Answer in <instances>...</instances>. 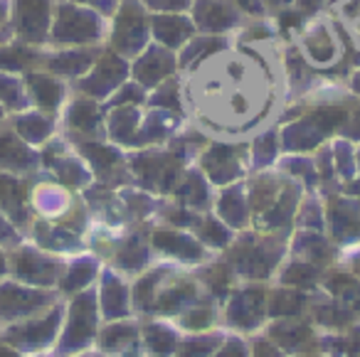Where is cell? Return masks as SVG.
I'll use <instances>...</instances> for the list:
<instances>
[{
    "instance_id": "cell-1",
    "label": "cell",
    "mask_w": 360,
    "mask_h": 357,
    "mask_svg": "<svg viewBox=\"0 0 360 357\" xmlns=\"http://www.w3.org/2000/svg\"><path fill=\"white\" fill-rule=\"evenodd\" d=\"M99 35V18L94 13L75 6H62L57 11V22L55 30H52L57 45H82V42L96 40Z\"/></svg>"
},
{
    "instance_id": "cell-2",
    "label": "cell",
    "mask_w": 360,
    "mask_h": 357,
    "mask_svg": "<svg viewBox=\"0 0 360 357\" xmlns=\"http://www.w3.org/2000/svg\"><path fill=\"white\" fill-rule=\"evenodd\" d=\"M114 45L124 55H134L146 45V20L136 0H126L121 6L119 20L114 27Z\"/></svg>"
},
{
    "instance_id": "cell-3",
    "label": "cell",
    "mask_w": 360,
    "mask_h": 357,
    "mask_svg": "<svg viewBox=\"0 0 360 357\" xmlns=\"http://www.w3.org/2000/svg\"><path fill=\"white\" fill-rule=\"evenodd\" d=\"M18 35L25 45H37L50 27V0H18L15 6Z\"/></svg>"
},
{
    "instance_id": "cell-4",
    "label": "cell",
    "mask_w": 360,
    "mask_h": 357,
    "mask_svg": "<svg viewBox=\"0 0 360 357\" xmlns=\"http://www.w3.org/2000/svg\"><path fill=\"white\" fill-rule=\"evenodd\" d=\"M124 77H126V62L119 60V57L106 55L104 60H99L94 74L86 77L79 86L91 96H106L111 89H116L124 82Z\"/></svg>"
},
{
    "instance_id": "cell-5",
    "label": "cell",
    "mask_w": 360,
    "mask_h": 357,
    "mask_svg": "<svg viewBox=\"0 0 360 357\" xmlns=\"http://www.w3.org/2000/svg\"><path fill=\"white\" fill-rule=\"evenodd\" d=\"M195 18H198V25L210 32L227 30L237 20L235 11L227 3H222V0H200L195 8Z\"/></svg>"
},
{
    "instance_id": "cell-6",
    "label": "cell",
    "mask_w": 360,
    "mask_h": 357,
    "mask_svg": "<svg viewBox=\"0 0 360 357\" xmlns=\"http://www.w3.org/2000/svg\"><path fill=\"white\" fill-rule=\"evenodd\" d=\"M173 72V57L160 47H150L136 65V77L141 84H158L165 74Z\"/></svg>"
},
{
    "instance_id": "cell-7",
    "label": "cell",
    "mask_w": 360,
    "mask_h": 357,
    "mask_svg": "<svg viewBox=\"0 0 360 357\" xmlns=\"http://www.w3.org/2000/svg\"><path fill=\"white\" fill-rule=\"evenodd\" d=\"M18 273L22 278H30V281H55L57 276V264L45 259L42 254L35 252H22L20 259H18Z\"/></svg>"
},
{
    "instance_id": "cell-8",
    "label": "cell",
    "mask_w": 360,
    "mask_h": 357,
    "mask_svg": "<svg viewBox=\"0 0 360 357\" xmlns=\"http://www.w3.org/2000/svg\"><path fill=\"white\" fill-rule=\"evenodd\" d=\"M155 27V37L160 42H165L168 47H178L193 35V25L191 20L186 18H178V15H163V18H155L153 22Z\"/></svg>"
},
{
    "instance_id": "cell-9",
    "label": "cell",
    "mask_w": 360,
    "mask_h": 357,
    "mask_svg": "<svg viewBox=\"0 0 360 357\" xmlns=\"http://www.w3.org/2000/svg\"><path fill=\"white\" fill-rule=\"evenodd\" d=\"M0 205L18 222H25V193L22 185L13 178H0Z\"/></svg>"
},
{
    "instance_id": "cell-10",
    "label": "cell",
    "mask_w": 360,
    "mask_h": 357,
    "mask_svg": "<svg viewBox=\"0 0 360 357\" xmlns=\"http://www.w3.org/2000/svg\"><path fill=\"white\" fill-rule=\"evenodd\" d=\"M0 163L8 168H27L35 163L30 150L22 145V141H18L15 136L6 134L0 136Z\"/></svg>"
},
{
    "instance_id": "cell-11",
    "label": "cell",
    "mask_w": 360,
    "mask_h": 357,
    "mask_svg": "<svg viewBox=\"0 0 360 357\" xmlns=\"http://www.w3.org/2000/svg\"><path fill=\"white\" fill-rule=\"evenodd\" d=\"M30 91L40 106L55 109V106L62 101L65 86H62L57 79H50V77H30Z\"/></svg>"
},
{
    "instance_id": "cell-12",
    "label": "cell",
    "mask_w": 360,
    "mask_h": 357,
    "mask_svg": "<svg viewBox=\"0 0 360 357\" xmlns=\"http://www.w3.org/2000/svg\"><path fill=\"white\" fill-rule=\"evenodd\" d=\"M40 303V296L30 291H18V288H3L0 291V311L6 313V316H15V313L22 311H30Z\"/></svg>"
},
{
    "instance_id": "cell-13",
    "label": "cell",
    "mask_w": 360,
    "mask_h": 357,
    "mask_svg": "<svg viewBox=\"0 0 360 357\" xmlns=\"http://www.w3.org/2000/svg\"><path fill=\"white\" fill-rule=\"evenodd\" d=\"M91 52H65V55L50 60V67L60 74H70V77H79L82 72H86L91 67Z\"/></svg>"
},
{
    "instance_id": "cell-14",
    "label": "cell",
    "mask_w": 360,
    "mask_h": 357,
    "mask_svg": "<svg viewBox=\"0 0 360 357\" xmlns=\"http://www.w3.org/2000/svg\"><path fill=\"white\" fill-rule=\"evenodd\" d=\"M155 244L165 252H175V254H186V257H198V247L191 242L188 237H178V234H168V232H160L155 234Z\"/></svg>"
},
{
    "instance_id": "cell-15",
    "label": "cell",
    "mask_w": 360,
    "mask_h": 357,
    "mask_svg": "<svg viewBox=\"0 0 360 357\" xmlns=\"http://www.w3.org/2000/svg\"><path fill=\"white\" fill-rule=\"evenodd\" d=\"M0 99L6 101L11 109H20L25 106V91H22V82L11 79V77H0Z\"/></svg>"
},
{
    "instance_id": "cell-16",
    "label": "cell",
    "mask_w": 360,
    "mask_h": 357,
    "mask_svg": "<svg viewBox=\"0 0 360 357\" xmlns=\"http://www.w3.org/2000/svg\"><path fill=\"white\" fill-rule=\"evenodd\" d=\"M70 121L72 126H79V129L89 131L99 121V111H96V106L91 101H77L75 109L70 111Z\"/></svg>"
},
{
    "instance_id": "cell-17",
    "label": "cell",
    "mask_w": 360,
    "mask_h": 357,
    "mask_svg": "<svg viewBox=\"0 0 360 357\" xmlns=\"http://www.w3.org/2000/svg\"><path fill=\"white\" fill-rule=\"evenodd\" d=\"M18 129L25 136L27 141H42L47 134H50V121L42 119V116H25V119L18 121Z\"/></svg>"
},
{
    "instance_id": "cell-18",
    "label": "cell",
    "mask_w": 360,
    "mask_h": 357,
    "mask_svg": "<svg viewBox=\"0 0 360 357\" xmlns=\"http://www.w3.org/2000/svg\"><path fill=\"white\" fill-rule=\"evenodd\" d=\"M35 55H32L30 47H6V50H0V67H6V70H13V67H27L32 65Z\"/></svg>"
},
{
    "instance_id": "cell-19",
    "label": "cell",
    "mask_w": 360,
    "mask_h": 357,
    "mask_svg": "<svg viewBox=\"0 0 360 357\" xmlns=\"http://www.w3.org/2000/svg\"><path fill=\"white\" fill-rule=\"evenodd\" d=\"M55 323H57V316H52L50 320L45 323H37V325H30L25 327V332L20 335V342H45L47 337H52V332H55Z\"/></svg>"
},
{
    "instance_id": "cell-20",
    "label": "cell",
    "mask_w": 360,
    "mask_h": 357,
    "mask_svg": "<svg viewBox=\"0 0 360 357\" xmlns=\"http://www.w3.org/2000/svg\"><path fill=\"white\" fill-rule=\"evenodd\" d=\"M89 276H91V266H84V268H82V266H75V271H72V276L67 278L65 286H67V288H77L79 283H86V281H89Z\"/></svg>"
},
{
    "instance_id": "cell-21",
    "label": "cell",
    "mask_w": 360,
    "mask_h": 357,
    "mask_svg": "<svg viewBox=\"0 0 360 357\" xmlns=\"http://www.w3.org/2000/svg\"><path fill=\"white\" fill-rule=\"evenodd\" d=\"M150 8H160V11H180L188 6V0H146Z\"/></svg>"
},
{
    "instance_id": "cell-22",
    "label": "cell",
    "mask_w": 360,
    "mask_h": 357,
    "mask_svg": "<svg viewBox=\"0 0 360 357\" xmlns=\"http://www.w3.org/2000/svg\"><path fill=\"white\" fill-rule=\"evenodd\" d=\"M202 232H207L205 237L210 239V242H215V244H222V242L227 239V237H225V232H222V227H217L215 222H207Z\"/></svg>"
},
{
    "instance_id": "cell-23",
    "label": "cell",
    "mask_w": 360,
    "mask_h": 357,
    "mask_svg": "<svg viewBox=\"0 0 360 357\" xmlns=\"http://www.w3.org/2000/svg\"><path fill=\"white\" fill-rule=\"evenodd\" d=\"M82 3H89V6L101 8V11H104V13L114 11V6H116V0H82Z\"/></svg>"
},
{
    "instance_id": "cell-24",
    "label": "cell",
    "mask_w": 360,
    "mask_h": 357,
    "mask_svg": "<svg viewBox=\"0 0 360 357\" xmlns=\"http://www.w3.org/2000/svg\"><path fill=\"white\" fill-rule=\"evenodd\" d=\"M0 239H13L11 227H8V224L3 222V217H0Z\"/></svg>"
},
{
    "instance_id": "cell-25",
    "label": "cell",
    "mask_w": 360,
    "mask_h": 357,
    "mask_svg": "<svg viewBox=\"0 0 360 357\" xmlns=\"http://www.w3.org/2000/svg\"><path fill=\"white\" fill-rule=\"evenodd\" d=\"M0 357H15L13 352H8V350H0Z\"/></svg>"
},
{
    "instance_id": "cell-26",
    "label": "cell",
    "mask_w": 360,
    "mask_h": 357,
    "mask_svg": "<svg viewBox=\"0 0 360 357\" xmlns=\"http://www.w3.org/2000/svg\"><path fill=\"white\" fill-rule=\"evenodd\" d=\"M3 15H6V8H3V6H0V18H3Z\"/></svg>"
},
{
    "instance_id": "cell-27",
    "label": "cell",
    "mask_w": 360,
    "mask_h": 357,
    "mask_svg": "<svg viewBox=\"0 0 360 357\" xmlns=\"http://www.w3.org/2000/svg\"><path fill=\"white\" fill-rule=\"evenodd\" d=\"M3 268H6V264H3V257H0V271H3Z\"/></svg>"
},
{
    "instance_id": "cell-28",
    "label": "cell",
    "mask_w": 360,
    "mask_h": 357,
    "mask_svg": "<svg viewBox=\"0 0 360 357\" xmlns=\"http://www.w3.org/2000/svg\"><path fill=\"white\" fill-rule=\"evenodd\" d=\"M0 114H3V111H0Z\"/></svg>"
}]
</instances>
